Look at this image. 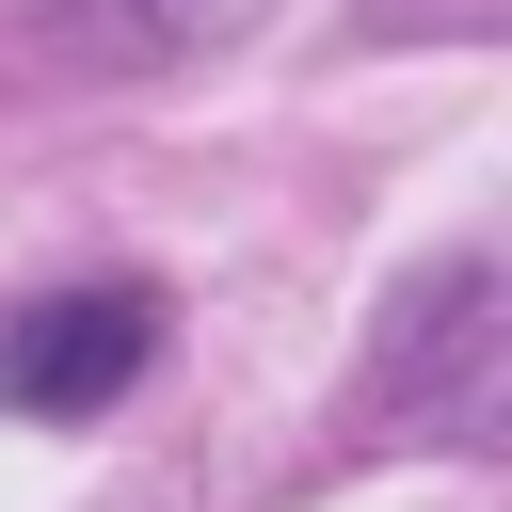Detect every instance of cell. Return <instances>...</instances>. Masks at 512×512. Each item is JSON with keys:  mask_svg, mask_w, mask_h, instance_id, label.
Segmentation results:
<instances>
[{"mask_svg": "<svg viewBox=\"0 0 512 512\" xmlns=\"http://www.w3.org/2000/svg\"><path fill=\"white\" fill-rule=\"evenodd\" d=\"M80 64H208V48H240L272 0H32Z\"/></svg>", "mask_w": 512, "mask_h": 512, "instance_id": "7a4b0ae2", "label": "cell"}, {"mask_svg": "<svg viewBox=\"0 0 512 512\" xmlns=\"http://www.w3.org/2000/svg\"><path fill=\"white\" fill-rule=\"evenodd\" d=\"M144 352H160V288H144V272H96V288H48V304H0V416H96Z\"/></svg>", "mask_w": 512, "mask_h": 512, "instance_id": "6da1fadb", "label": "cell"}]
</instances>
